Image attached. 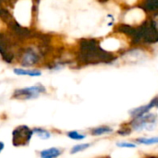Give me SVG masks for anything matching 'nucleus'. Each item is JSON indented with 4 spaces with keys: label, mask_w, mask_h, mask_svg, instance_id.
Here are the masks:
<instances>
[{
    "label": "nucleus",
    "mask_w": 158,
    "mask_h": 158,
    "mask_svg": "<svg viewBox=\"0 0 158 158\" xmlns=\"http://www.w3.org/2000/svg\"><path fill=\"white\" fill-rule=\"evenodd\" d=\"M78 58L84 64L109 63L115 60L114 56L103 50L94 39L81 40Z\"/></svg>",
    "instance_id": "nucleus-1"
},
{
    "label": "nucleus",
    "mask_w": 158,
    "mask_h": 158,
    "mask_svg": "<svg viewBox=\"0 0 158 158\" xmlns=\"http://www.w3.org/2000/svg\"><path fill=\"white\" fill-rule=\"evenodd\" d=\"M34 135L33 130L27 125H19L12 131V144L15 147L27 146Z\"/></svg>",
    "instance_id": "nucleus-2"
},
{
    "label": "nucleus",
    "mask_w": 158,
    "mask_h": 158,
    "mask_svg": "<svg viewBox=\"0 0 158 158\" xmlns=\"http://www.w3.org/2000/svg\"><path fill=\"white\" fill-rule=\"evenodd\" d=\"M157 122V115L154 113H146L138 118H132L128 124L131 127L132 131H152Z\"/></svg>",
    "instance_id": "nucleus-3"
},
{
    "label": "nucleus",
    "mask_w": 158,
    "mask_h": 158,
    "mask_svg": "<svg viewBox=\"0 0 158 158\" xmlns=\"http://www.w3.org/2000/svg\"><path fill=\"white\" fill-rule=\"evenodd\" d=\"M46 92V89L44 86L41 84L33 85L31 87L17 89L14 91L12 94V98L17 100H31L39 97L40 94Z\"/></svg>",
    "instance_id": "nucleus-4"
},
{
    "label": "nucleus",
    "mask_w": 158,
    "mask_h": 158,
    "mask_svg": "<svg viewBox=\"0 0 158 158\" xmlns=\"http://www.w3.org/2000/svg\"><path fill=\"white\" fill-rule=\"evenodd\" d=\"M41 54H42L41 52H38L33 48H27L21 54V57H20L21 65L25 67H31L36 65L40 61Z\"/></svg>",
    "instance_id": "nucleus-5"
},
{
    "label": "nucleus",
    "mask_w": 158,
    "mask_h": 158,
    "mask_svg": "<svg viewBox=\"0 0 158 158\" xmlns=\"http://www.w3.org/2000/svg\"><path fill=\"white\" fill-rule=\"evenodd\" d=\"M63 154V150L57 147H51L39 152L40 158H57Z\"/></svg>",
    "instance_id": "nucleus-6"
},
{
    "label": "nucleus",
    "mask_w": 158,
    "mask_h": 158,
    "mask_svg": "<svg viewBox=\"0 0 158 158\" xmlns=\"http://www.w3.org/2000/svg\"><path fill=\"white\" fill-rule=\"evenodd\" d=\"M153 107V106L149 103L148 105H145V106H142L140 107H137V108H134L132 110L130 111V115L132 118H138L142 116H143L144 114L148 113Z\"/></svg>",
    "instance_id": "nucleus-7"
},
{
    "label": "nucleus",
    "mask_w": 158,
    "mask_h": 158,
    "mask_svg": "<svg viewBox=\"0 0 158 158\" xmlns=\"http://www.w3.org/2000/svg\"><path fill=\"white\" fill-rule=\"evenodd\" d=\"M114 131V130L109 126H100L96 128H93L90 130V133L93 136H102L106 134H110Z\"/></svg>",
    "instance_id": "nucleus-8"
},
{
    "label": "nucleus",
    "mask_w": 158,
    "mask_h": 158,
    "mask_svg": "<svg viewBox=\"0 0 158 158\" xmlns=\"http://www.w3.org/2000/svg\"><path fill=\"white\" fill-rule=\"evenodd\" d=\"M14 73L21 76H31V77H39L42 75L40 70L36 69H14Z\"/></svg>",
    "instance_id": "nucleus-9"
},
{
    "label": "nucleus",
    "mask_w": 158,
    "mask_h": 158,
    "mask_svg": "<svg viewBox=\"0 0 158 158\" xmlns=\"http://www.w3.org/2000/svg\"><path fill=\"white\" fill-rule=\"evenodd\" d=\"M33 130V132L34 134H36V136L41 139V140H48L51 138L52 134L51 132L46 130V129H44V128H40V127H37V128H34L32 129Z\"/></svg>",
    "instance_id": "nucleus-10"
},
{
    "label": "nucleus",
    "mask_w": 158,
    "mask_h": 158,
    "mask_svg": "<svg viewBox=\"0 0 158 158\" xmlns=\"http://www.w3.org/2000/svg\"><path fill=\"white\" fill-rule=\"evenodd\" d=\"M143 8L146 11H158V0H144Z\"/></svg>",
    "instance_id": "nucleus-11"
},
{
    "label": "nucleus",
    "mask_w": 158,
    "mask_h": 158,
    "mask_svg": "<svg viewBox=\"0 0 158 158\" xmlns=\"http://www.w3.org/2000/svg\"><path fill=\"white\" fill-rule=\"evenodd\" d=\"M135 142L139 144H145V145H153L158 143V137H151V138H145V137H141L137 138Z\"/></svg>",
    "instance_id": "nucleus-12"
},
{
    "label": "nucleus",
    "mask_w": 158,
    "mask_h": 158,
    "mask_svg": "<svg viewBox=\"0 0 158 158\" xmlns=\"http://www.w3.org/2000/svg\"><path fill=\"white\" fill-rule=\"evenodd\" d=\"M67 136H68V138H69L70 140H73V141H81L86 138L85 134H82L77 131H71L67 132Z\"/></svg>",
    "instance_id": "nucleus-13"
},
{
    "label": "nucleus",
    "mask_w": 158,
    "mask_h": 158,
    "mask_svg": "<svg viewBox=\"0 0 158 158\" xmlns=\"http://www.w3.org/2000/svg\"><path fill=\"white\" fill-rule=\"evenodd\" d=\"M132 132V129L131 127L126 123V124H123L118 131H117V134L120 135V136H129L131 133Z\"/></svg>",
    "instance_id": "nucleus-14"
},
{
    "label": "nucleus",
    "mask_w": 158,
    "mask_h": 158,
    "mask_svg": "<svg viewBox=\"0 0 158 158\" xmlns=\"http://www.w3.org/2000/svg\"><path fill=\"white\" fill-rule=\"evenodd\" d=\"M92 144L91 143H80V144H76L74 145L71 150H70V154L71 155H75L77 153H80V152H82L86 149H88Z\"/></svg>",
    "instance_id": "nucleus-15"
},
{
    "label": "nucleus",
    "mask_w": 158,
    "mask_h": 158,
    "mask_svg": "<svg viewBox=\"0 0 158 158\" xmlns=\"http://www.w3.org/2000/svg\"><path fill=\"white\" fill-rule=\"evenodd\" d=\"M117 146L120 148H136L137 144L129 143V142H119V143H117Z\"/></svg>",
    "instance_id": "nucleus-16"
},
{
    "label": "nucleus",
    "mask_w": 158,
    "mask_h": 158,
    "mask_svg": "<svg viewBox=\"0 0 158 158\" xmlns=\"http://www.w3.org/2000/svg\"><path fill=\"white\" fill-rule=\"evenodd\" d=\"M150 104L153 106V107H158V96L155 97V98L150 102Z\"/></svg>",
    "instance_id": "nucleus-17"
},
{
    "label": "nucleus",
    "mask_w": 158,
    "mask_h": 158,
    "mask_svg": "<svg viewBox=\"0 0 158 158\" xmlns=\"http://www.w3.org/2000/svg\"><path fill=\"white\" fill-rule=\"evenodd\" d=\"M4 148H5V144H4V143H3V142H1V141H0V154L3 152Z\"/></svg>",
    "instance_id": "nucleus-18"
}]
</instances>
